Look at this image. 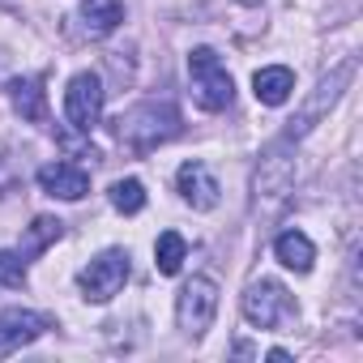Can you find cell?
I'll return each mask as SVG.
<instances>
[{
	"mask_svg": "<svg viewBox=\"0 0 363 363\" xmlns=\"http://www.w3.org/2000/svg\"><path fill=\"white\" fill-rule=\"evenodd\" d=\"M48 329H56V320L48 312H30V308H5L0 312V359L39 342Z\"/></svg>",
	"mask_w": 363,
	"mask_h": 363,
	"instance_id": "obj_9",
	"label": "cell"
},
{
	"mask_svg": "<svg viewBox=\"0 0 363 363\" xmlns=\"http://www.w3.org/2000/svg\"><path fill=\"white\" fill-rule=\"evenodd\" d=\"M65 120L77 133H90L103 120V82L99 73H73L65 90Z\"/></svg>",
	"mask_w": 363,
	"mask_h": 363,
	"instance_id": "obj_8",
	"label": "cell"
},
{
	"mask_svg": "<svg viewBox=\"0 0 363 363\" xmlns=\"http://www.w3.org/2000/svg\"><path fill=\"white\" fill-rule=\"evenodd\" d=\"M214 316H218V282L201 278V274L189 278L184 286H179V295H175V325H179V333L197 342V337L210 333Z\"/></svg>",
	"mask_w": 363,
	"mask_h": 363,
	"instance_id": "obj_5",
	"label": "cell"
},
{
	"mask_svg": "<svg viewBox=\"0 0 363 363\" xmlns=\"http://www.w3.org/2000/svg\"><path fill=\"white\" fill-rule=\"evenodd\" d=\"M107 197H111V206L120 214H141L145 210V184H141V179H116Z\"/></svg>",
	"mask_w": 363,
	"mask_h": 363,
	"instance_id": "obj_18",
	"label": "cell"
},
{
	"mask_svg": "<svg viewBox=\"0 0 363 363\" xmlns=\"http://www.w3.org/2000/svg\"><path fill=\"white\" fill-rule=\"evenodd\" d=\"M274 257H278L286 269L308 274V269H312V261H316V244H312L303 231H282V235L274 240Z\"/></svg>",
	"mask_w": 363,
	"mask_h": 363,
	"instance_id": "obj_15",
	"label": "cell"
},
{
	"mask_svg": "<svg viewBox=\"0 0 363 363\" xmlns=\"http://www.w3.org/2000/svg\"><path fill=\"white\" fill-rule=\"evenodd\" d=\"M184 257H189V244H184V235H179V231H162V235H158V244H154V265H158L162 278H175L179 265H184Z\"/></svg>",
	"mask_w": 363,
	"mask_h": 363,
	"instance_id": "obj_17",
	"label": "cell"
},
{
	"mask_svg": "<svg viewBox=\"0 0 363 363\" xmlns=\"http://www.w3.org/2000/svg\"><path fill=\"white\" fill-rule=\"evenodd\" d=\"M350 82H354V60L333 65V69L316 82V90L308 94V103L299 107V116L286 124V133H282V137H286V141H299L303 133H312V128H316V120H325V116L333 111V103L342 99V90H346Z\"/></svg>",
	"mask_w": 363,
	"mask_h": 363,
	"instance_id": "obj_6",
	"label": "cell"
},
{
	"mask_svg": "<svg viewBox=\"0 0 363 363\" xmlns=\"http://www.w3.org/2000/svg\"><path fill=\"white\" fill-rule=\"evenodd\" d=\"M0 286L5 291H22L26 286V261L9 248H0Z\"/></svg>",
	"mask_w": 363,
	"mask_h": 363,
	"instance_id": "obj_19",
	"label": "cell"
},
{
	"mask_svg": "<svg viewBox=\"0 0 363 363\" xmlns=\"http://www.w3.org/2000/svg\"><path fill=\"white\" fill-rule=\"evenodd\" d=\"M175 189H179V197H184V206H193V210H214L218 206V179H214V171L206 167V162H184L175 171Z\"/></svg>",
	"mask_w": 363,
	"mask_h": 363,
	"instance_id": "obj_11",
	"label": "cell"
},
{
	"mask_svg": "<svg viewBox=\"0 0 363 363\" xmlns=\"http://www.w3.org/2000/svg\"><path fill=\"white\" fill-rule=\"evenodd\" d=\"M240 312H244V320L257 325V329H282V325H291V320L299 316L295 295H291L278 278H257V282H248V291H244V299H240Z\"/></svg>",
	"mask_w": 363,
	"mask_h": 363,
	"instance_id": "obj_3",
	"label": "cell"
},
{
	"mask_svg": "<svg viewBox=\"0 0 363 363\" xmlns=\"http://www.w3.org/2000/svg\"><path fill=\"white\" fill-rule=\"evenodd\" d=\"M295 189V154H291V141L278 137L261 150V162L252 171V210L261 214H274Z\"/></svg>",
	"mask_w": 363,
	"mask_h": 363,
	"instance_id": "obj_2",
	"label": "cell"
},
{
	"mask_svg": "<svg viewBox=\"0 0 363 363\" xmlns=\"http://www.w3.org/2000/svg\"><path fill=\"white\" fill-rule=\"evenodd\" d=\"M252 94H257V103H265V107H282V103L295 94V73H291L286 65L257 69V77H252Z\"/></svg>",
	"mask_w": 363,
	"mask_h": 363,
	"instance_id": "obj_13",
	"label": "cell"
},
{
	"mask_svg": "<svg viewBox=\"0 0 363 363\" xmlns=\"http://www.w3.org/2000/svg\"><path fill=\"white\" fill-rule=\"evenodd\" d=\"M60 235H65V223H60V218H52V214H39V218L26 227L22 244H18V257H22V261H35V257H43Z\"/></svg>",
	"mask_w": 363,
	"mask_h": 363,
	"instance_id": "obj_14",
	"label": "cell"
},
{
	"mask_svg": "<svg viewBox=\"0 0 363 363\" xmlns=\"http://www.w3.org/2000/svg\"><path fill=\"white\" fill-rule=\"evenodd\" d=\"M35 179L48 197H60V201H82L90 193V171H82L77 162H48L39 167Z\"/></svg>",
	"mask_w": 363,
	"mask_h": 363,
	"instance_id": "obj_10",
	"label": "cell"
},
{
	"mask_svg": "<svg viewBox=\"0 0 363 363\" xmlns=\"http://www.w3.org/2000/svg\"><path fill=\"white\" fill-rule=\"evenodd\" d=\"M189 77H193V99L206 111H227L235 99V82L227 73V65L218 60L214 48H193L189 52Z\"/></svg>",
	"mask_w": 363,
	"mask_h": 363,
	"instance_id": "obj_4",
	"label": "cell"
},
{
	"mask_svg": "<svg viewBox=\"0 0 363 363\" xmlns=\"http://www.w3.org/2000/svg\"><path fill=\"white\" fill-rule=\"evenodd\" d=\"M116 137L124 150L145 158L158 145H167L171 137H179V111L171 103H137L124 116H116Z\"/></svg>",
	"mask_w": 363,
	"mask_h": 363,
	"instance_id": "obj_1",
	"label": "cell"
},
{
	"mask_svg": "<svg viewBox=\"0 0 363 363\" xmlns=\"http://www.w3.org/2000/svg\"><path fill=\"white\" fill-rule=\"evenodd\" d=\"M5 90H9V103H13V111H18L22 120L48 124V90H43L39 77H13Z\"/></svg>",
	"mask_w": 363,
	"mask_h": 363,
	"instance_id": "obj_12",
	"label": "cell"
},
{
	"mask_svg": "<svg viewBox=\"0 0 363 363\" xmlns=\"http://www.w3.org/2000/svg\"><path fill=\"white\" fill-rule=\"evenodd\" d=\"M120 22H124V5H120V0H82V26H86L90 39L111 35Z\"/></svg>",
	"mask_w": 363,
	"mask_h": 363,
	"instance_id": "obj_16",
	"label": "cell"
},
{
	"mask_svg": "<svg viewBox=\"0 0 363 363\" xmlns=\"http://www.w3.org/2000/svg\"><path fill=\"white\" fill-rule=\"evenodd\" d=\"M128 252L124 248H107V252H99L86 269H82V295L90 299V303H107V299H116L120 291H124V282H128Z\"/></svg>",
	"mask_w": 363,
	"mask_h": 363,
	"instance_id": "obj_7",
	"label": "cell"
}]
</instances>
